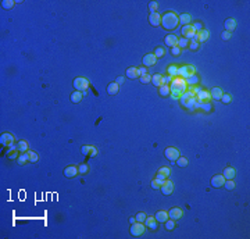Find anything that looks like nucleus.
Returning a JSON list of instances; mask_svg holds the SVG:
<instances>
[{"label":"nucleus","mask_w":250,"mask_h":239,"mask_svg":"<svg viewBox=\"0 0 250 239\" xmlns=\"http://www.w3.org/2000/svg\"><path fill=\"white\" fill-rule=\"evenodd\" d=\"M169 90H171V98L179 99L188 90V85L184 78L175 77V78H172L171 83H169Z\"/></svg>","instance_id":"1"},{"label":"nucleus","mask_w":250,"mask_h":239,"mask_svg":"<svg viewBox=\"0 0 250 239\" xmlns=\"http://www.w3.org/2000/svg\"><path fill=\"white\" fill-rule=\"evenodd\" d=\"M179 24V18L175 13L168 11L164 15H161V25L168 31H172L177 28V25Z\"/></svg>","instance_id":"2"},{"label":"nucleus","mask_w":250,"mask_h":239,"mask_svg":"<svg viewBox=\"0 0 250 239\" xmlns=\"http://www.w3.org/2000/svg\"><path fill=\"white\" fill-rule=\"evenodd\" d=\"M193 74H196V68H195V66H192V64H186V66H182L178 68V75L179 78H184L186 79L188 77L193 75Z\"/></svg>","instance_id":"3"},{"label":"nucleus","mask_w":250,"mask_h":239,"mask_svg":"<svg viewBox=\"0 0 250 239\" xmlns=\"http://www.w3.org/2000/svg\"><path fill=\"white\" fill-rule=\"evenodd\" d=\"M74 88L75 90H79V92H85L86 89L89 88V82L86 78H83V77H78V78L74 79Z\"/></svg>","instance_id":"4"},{"label":"nucleus","mask_w":250,"mask_h":239,"mask_svg":"<svg viewBox=\"0 0 250 239\" xmlns=\"http://www.w3.org/2000/svg\"><path fill=\"white\" fill-rule=\"evenodd\" d=\"M145 229H146V225L143 224V222H135V224H132L131 225V229H129V232H131V235L132 236H140V235L145 232Z\"/></svg>","instance_id":"5"},{"label":"nucleus","mask_w":250,"mask_h":239,"mask_svg":"<svg viewBox=\"0 0 250 239\" xmlns=\"http://www.w3.org/2000/svg\"><path fill=\"white\" fill-rule=\"evenodd\" d=\"M160 190H161V193L165 196L172 195V192H174V183H172V181L165 179L164 183H161V186H160Z\"/></svg>","instance_id":"6"},{"label":"nucleus","mask_w":250,"mask_h":239,"mask_svg":"<svg viewBox=\"0 0 250 239\" xmlns=\"http://www.w3.org/2000/svg\"><path fill=\"white\" fill-rule=\"evenodd\" d=\"M182 35L184 36L182 38H185V39H188V40H192L195 38V35H196V31H195V28H193V25H186V27H182Z\"/></svg>","instance_id":"7"},{"label":"nucleus","mask_w":250,"mask_h":239,"mask_svg":"<svg viewBox=\"0 0 250 239\" xmlns=\"http://www.w3.org/2000/svg\"><path fill=\"white\" fill-rule=\"evenodd\" d=\"M164 154H165V157L168 159L169 161H175L179 157V150L178 149H175V147H167V149L164 150Z\"/></svg>","instance_id":"8"},{"label":"nucleus","mask_w":250,"mask_h":239,"mask_svg":"<svg viewBox=\"0 0 250 239\" xmlns=\"http://www.w3.org/2000/svg\"><path fill=\"white\" fill-rule=\"evenodd\" d=\"M0 143L6 147H13L14 146V136L10 134H3L0 136Z\"/></svg>","instance_id":"9"},{"label":"nucleus","mask_w":250,"mask_h":239,"mask_svg":"<svg viewBox=\"0 0 250 239\" xmlns=\"http://www.w3.org/2000/svg\"><path fill=\"white\" fill-rule=\"evenodd\" d=\"M125 77L129 79H136L140 77V71L138 67H129V68L125 71Z\"/></svg>","instance_id":"10"},{"label":"nucleus","mask_w":250,"mask_h":239,"mask_svg":"<svg viewBox=\"0 0 250 239\" xmlns=\"http://www.w3.org/2000/svg\"><path fill=\"white\" fill-rule=\"evenodd\" d=\"M76 175H78V167L68 166L64 168V177H65V178H75Z\"/></svg>","instance_id":"11"},{"label":"nucleus","mask_w":250,"mask_h":239,"mask_svg":"<svg viewBox=\"0 0 250 239\" xmlns=\"http://www.w3.org/2000/svg\"><path fill=\"white\" fill-rule=\"evenodd\" d=\"M156 61H157V59H156V56L153 53H149V54H146L145 57H143V60H142V64L146 67H152V66H154L156 64Z\"/></svg>","instance_id":"12"},{"label":"nucleus","mask_w":250,"mask_h":239,"mask_svg":"<svg viewBox=\"0 0 250 239\" xmlns=\"http://www.w3.org/2000/svg\"><path fill=\"white\" fill-rule=\"evenodd\" d=\"M149 22L152 27H160L161 25V15L159 13H153L149 15Z\"/></svg>","instance_id":"13"},{"label":"nucleus","mask_w":250,"mask_h":239,"mask_svg":"<svg viewBox=\"0 0 250 239\" xmlns=\"http://www.w3.org/2000/svg\"><path fill=\"white\" fill-rule=\"evenodd\" d=\"M236 25H238V22H236L235 18H228V20H225L224 22V27H225V31L227 32H232L236 29Z\"/></svg>","instance_id":"14"},{"label":"nucleus","mask_w":250,"mask_h":239,"mask_svg":"<svg viewBox=\"0 0 250 239\" xmlns=\"http://www.w3.org/2000/svg\"><path fill=\"white\" fill-rule=\"evenodd\" d=\"M182 215H184V213H182V210L179 207H172L168 213V217L172 220H181Z\"/></svg>","instance_id":"15"},{"label":"nucleus","mask_w":250,"mask_h":239,"mask_svg":"<svg viewBox=\"0 0 250 239\" xmlns=\"http://www.w3.org/2000/svg\"><path fill=\"white\" fill-rule=\"evenodd\" d=\"M224 182H225V178H224L222 175H214L213 178H211V186H214V188L224 186Z\"/></svg>","instance_id":"16"},{"label":"nucleus","mask_w":250,"mask_h":239,"mask_svg":"<svg viewBox=\"0 0 250 239\" xmlns=\"http://www.w3.org/2000/svg\"><path fill=\"white\" fill-rule=\"evenodd\" d=\"M210 99H211L210 92H207V90H201V92H199L196 95V102H199V103L210 102Z\"/></svg>","instance_id":"17"},{"label":"nucleus","mask_w":250,"mask_h":239,"mask_svg":"<svg viewBox=\"0 0 250 239\" xmlns=\"http://www.w3.org/2000/svg\"><path fill=\"white\" fill-rule=\"evenodd\" d=\"M235 175H236L235 168H232V167H225V170H224V173H222V177L225 178V181L233 179V178H235Z\"/></svg>","instance_id":"18"},{"label":"nucleus","mask_w":250,"mask_h":239,"mask_svg":"<svg viewBox=\"0 0 250 239\" xmlns=\"http://www.w3.org/2000/svg\"><path fill=\"white\" fill-rule=\"evenodd\" d=\"M164 43L168 47H174V46H177V43H178V38L175 36V35H167L164 39Z\"/></svg>","instance_id":"19"},{"label":"nucleus","mask_w":250,"mask_h":239,"mask_svg":"<svg viewBox=\"0 0 250 239\" xmlns=\"http://www.w3.org/2000/svg\"><path fill=\"white\" fill-rule=\"evenodd\" d=\"M157 220L154 218V217H146V220H145V225L149 229H152V231H156L157 229Z\"/></svg>","instance_id":"20"},{"label":"nucleus","mask_w":250,"mask_h":239,"mask_svg":"<svg viewBox=\"0 0 250 239\" xmlns=\"http://www.w3.org/2000/svg\"><path fill=\"white\" fill-rule=\"evenodd\" d=\"M193 96H196V95H195V93L192 92V90H189V89H188L186 92H185L184 95H182L181 98H179V100H181V104L185 107V106H186V103H188V100L190 99V98H193Z\"/></svg>","instance_id":"21"},{"label":"nucleus","mask_w":250,"mask_h":239,"mask_svg":"<svg viewBox=\"0 0 250 239\" xmlns=\"http://www.w3.org/2000/svg\"><path fill=\"white\" fill-rule=\"evenodd\" d=\"M196 36H197V42H199V43H201V42H207L210 34H208L207 29H204V28H203L200 32H196Z\"/></svg>","instance_id":"22"},{"label":"nucleus","mask_w":250,"mask_h":239,"mask_svg":"<svg viewBox=\"0 0 250 239\" xmlns=\"http://www.w3.org/2000/svg\"><path fill=\"white\" fill-rule=\"evenodd\" d=\"M118 89H120V85L118 83H115V82H110L107 85V93L110 96H114V95H117L118 93Z\"/></svg>","instance_id":"23"},{"label":"nucleus","mask_w":250,"mask_h":239,"mask_svg":"<svg viewBox=\"0 0 250 239\" xmlns=\"http://www.w3.org/2000/svg\"><path fill=\"white\" fill-rule=\"evenodd\" d=\"M15 149H17L20 153H27L28 150V142L27 141H18L17 145H15Z\"/></svg>","instance_id":"24"},{"label":"nucleus","mask_w":250,"mask_h":239,"mask_svg":"<svg viewBox=\"0 0 250 239\" xmlns=\"http://www.w3.org/2000/svg\"><path fill=\"white\" fill-rule=\"evenodd\" d=\"M178 18H179V22H181L182 27H186V25L192 24V17L189 14H181Z\"/></svg>","instance_id":"25"},{"label":"nucleus","mask_w":250,"mask_h":239,"mask_svg":"<svg viewBox=\"0 0 250 239\" xmlns=\"http://www.w3.org/2000/svg\"><path fill=\"white\" fill-rule=\"evenodd\" d=\"M199 75H196V74H193V75H190V77H188L186 79H185V82H186V85L188 86H195V85H197L199 83Z\"/></svg>","instance_id":"26"},{"label":"nucleus","mask_w":250,"mask_h":239,"mask_svg":"<svg viewBox=\"0 0 250 239\" xmlns=\"http://www.w3.org/2000/svg\"><path fill=\"white\" fill-rule=\"evenodd\" d=\"M154 218L157 220V222H165L168 220V213L167 211H157Z\"/></svg>","instance_id":"27"},{"label":"nucleus","mask_w":250,"mask_h":239,"mask_svg":"<svg viewBox=\"0 0 250 239\" xmlns=\"http://www.w3.org/2000/svg\"><path fill=\"white\" fill-rule=\"evenodd\" d=\"M28 161H29V154H28V151H27V153H21L20 156H18V159H17L18 166H25Z\"/></svg>","instance_id":"28"},{"label":"nucleus","mask_w":250,"mask_h":239,"mask_svg":"<svg viewBox=\"0 0 250 239\" xmlns=\"http://www.w3.org/2000/svg\"><path fill=\"white\" fill-rule=\"evenodd\" d=\"M210 96H211V99H214V100H221L222 90H221L220 88H213V90L210 92Z\"/></svg>","instance_id":"29"},{"label":"nucleus","mask_w":250,"mask_h":239,"mask_svg":"<svg viewBox=\"0 0 250 239\" xmlns=\"http://www.w3.org/2000/svg\"><path fill=\"white\" fill-rule=\"evenodd\" d=\"M70 99H71L72 103H81V100L83 99V95H82V92H79V90H75Z\"/></svg>","instance_id":"30"},{"label":"nucleus","mask_w":250,"mask_h":239,"mask_svg":"<svg viewBox=\"0 0 250 239\" xmlns=\"http://www.w3.org/2000/svg\"><path fill=\"white\" fill-rule=\"evenodd\" d=\"M159 93L163 96V98H167V96L171 95V90H169V85H161L159 88Z\"/></svg>","instance_id":"31"},{"label":"nucleus","mask_w":250,"mask_h":239,"mask_svg":"<svg viewBox=\"0 0 250 239\" xmlns=\"http://www.w3.org/2000/svg\"><path fill=\"white\" fill-rule=\"evenodd\" d=\"M161 78H163L161 74H154V75H152V83L154 86H157V88H160V86L163 85V83H161Z\"/></svg>","instance_id":"32"},{"label":"nucleus","mask_w":250,"mask_h":239,"mask_svg":"<svg viewBox=\"0 0 250 239\" xmlns=\"http://www.w3.org/2000/svg\"><path fill=\"white\" fill-rule=\"evenodd\" d=\"M178 68H179V67H177V66H174V64H172V66L168 67L167 72H168V75L171 77V78H175V77L178 75Z\"/></svg>","instance_id":"33"},{"label":"nucleus","mask_w":250,"mask_h":239,"mask_svg":"<svg viewBox=\"0 0 250 239\" xmlns=\"http://www.w3.org/2000/svg\"><path fill=\"white\" fill-rule=\"evenodd\" d=\"M189 111H193L195 110V107H196V96H193V98H190L188 100V103H186V106H185Z\"/></svg>","instance_id":"34"},{"label":"nucleus","mask_w":250,"mask_h":239,"mask_svg":"<svg viewBox=\"0 0 250 239\" xmlns=\"http://www.w3.org/2000/svg\"><path fill=\"white\" fill-rule=\"evenodd\" d=\"M156 56V59H163V57L165 56V50H164V47H161V46H159V47H156L154 49V53H153Z\"/></svg>","instance_id":"35"},{"label":"nucleus","mask_w":250,"mask_h":239,"mask_svg":"<svg viewBox=\"0 0 250 239\" xmlns=\"http://www.w3.org/2000/svg\"><path fill=\"white\" fill-rule=\"evenodd\" d=\"M15 3L17 2H14V0H3L2 6H3V8H6V10H11V8L14 7Z\"/></svg>","instance_id":"36"},{"label":"nucleus","mask_w":250,"mask_h":239,"mask_svg":"<svg viewBox=\"0 0 250 239\" xmlns=\"http://www.w3.org/2000/svg\"><path fill=\"white\" fill-rule=\"evenodd\" d=\"M177 46H178L181 50H182V49H185V47H188V46H189V40H188V39H185V38H181V39H178Z\"/></svg>","instance_id":"37"},{"label":"nucleus","mask_w":250,"mask_h":239,"mask_svg":"<svg viewBox=\"0 0 250 239\" xmlns=\"http://www.w3.org/2000/svg\"><path fill=\"white\" fill-rule=\"evenodd\" d=\"M175 161H177V166L178 167H182V168L188 166V159H186V157H181V156H179Z\"/></svg>","instance_id":"38"},{"label":"nucleus","mask_w":250,"mask_h":239,"mask_svg":"<svg viewBox=\"0 0 250 239\" xmlns=\"http://www.w3.org/2000/svg\"><path fill=\"white\" fill-rule=\"evenodd\" d=\"M139 79H140V82H142V83H149V82H152V75H150L149 72L142 74V75L139 77Z\"/></svg>","instance_id":"39"},{"label":"nucleus","mask_w":250,"mask_h":239,"mask_svg":"<svg viewBox=\"0 0 250 239\" xmlns=\"http://www.w3.org/2000/svg\"><path fill=\"white\" fill-rule=\"evenodd\" d=\"M10 151H8V154H7V157L10 160H13V159H18V153H17V149H15V146H13V147H10Z\"/></svg>","instance_id":"40"},{"label":"nucleus","mask_w":250,"mask_h":239,"mask_svg":"<svg viewBox=\"0 0 250 239\" xmlns=\"http://www.w3.org/2000/svg\"><path fill=\"white\" fill-rule=\"evenodd\" d=\"M28 154H29V161H31V163H36V161L39 160V156H38L36 151H34V150H28Z\"/></svg>","instance_id":"41"},{"label":"nucleus","mask_w":250,"mask_h":239,"mask_svg":"<svg viewBox=\"0 0 250 239\" xmlns=\"http://www.w3.org/2000/svg\"><path fill=\"white\" fill-rule=\"evenodd\" d=\"M164 224H165V229H167V231H172V229L175 228V220H172V218L171 220H167Z\"/></svg>","instance_id":"42"},{"label":"nucleus","mask_w":250,"mask_h":239,"mask_svg":"<svg viewBox=\"0 0 250 239\" xmlns=\"http://www.w3.org/2000/svg\"><path fill=\"white\" fill-rule=\"evenodd\" d=\"M159 173H161L165 177V178H168V177L171 175V168H169V167H160Z\"/></svg>","instance_id":"43"},{"label":"nucleus","mask_w":250,"mask_h":239,"mask_svg":"<svg viewBox=\"0 0 250 239\" xmlns=\"http://www.w3.org/2000/svg\"><path fill=\"white\" fill-rule=\"evenodd\" d=\"M200 109L203 110L204 113H210L213 107H211V103H210V102H203V103L200 104Z\"/></svg>","instance_id":"44"},{"label":"nucleus","mask_w":250,"mask_h":239,"mask_svg":"<svg viewBox=\"0 0 250 239\" xmlns=\"http://www.w3.org/2000/svg\"><path fill=\"white\" fill-rule=\"evenodd\" d=\"M231 100H232V96H231L229 93H222V96H221V102H222L224 104L231 103Z\"/></svg>","instance_id":"45"},{"label":"nucleus","mask_w":250,"mask_h":239,"mask_svg":"<svg viewBox=\"0 0 250 239\" xmlns=\"http://www.w3.org/2000/svg\"><path fill=\"white\" fill-rule=\"evenodd\" d=\"M157 8H159V3H157V2H150V3H149L150 14H153V13H157Z\"/></svg>","instance_id":"46"},{"label":"nucleus","mask_w":250,"mask_h":239,"mask_svg":"<svg viewBox=\"0 0 250 239\" xmlns=\"http://www.w3.org/2000/svg\"><path fill=\"white\" fill-rule=\"evenodd\" d=\"M189 49L190 50H199V47H200V43L196 40H189Z\"/></svg>","instance_id":"47"},{"label":"nucleus","mask_w":250,"mask_h":239,"mask_svg":"<svg viewBox=\"0 0 250 239\" xmlns=\"http://www.w3.org/2000/svg\"><path fill=\"white\" fill-rule=\"evenodd\" d=\"M224 185H225V189H228V190H232L233 188H235V182H233V179H228V181H225L224 182Z\"/></svg>","instance_id":"48"},{"label":"nucleus","mask_w":250,"mask_h":239,"mask_svg":"<svg viewBox=\"0 0 250 239\" xmlns=\"http://www.w3.org/2000/svg\"><path fill=\"white\" fill-rule=\"evenodd\" d=\"M89 171V167L86 166V164H79V167H78V173L81 174V175H83V174H86Z\"/></svg>","instance_id":"49"},{"label":"nucleus","mask_w":250,"mask_h":239,"mask_svg":"<svg viewBox=\"0 0 250 239\" xmlns=\"http://www.w3.org/2000/svg\"><path fill=\"white\" fill-rule=\"evenodd\" d=\"M135 218H136V221H138V222H145V220H146V214H145V213H138V214L135 215Z\"/></svg>","instance_id":"50"},{"label":"nucleus","mask_w":250,"mask_h":239,"mask_svg":"<svg viewBox=\"0 0 250 239\" xmlns=\"http://www.w3.org/2000/svg\"><path fill=\"white\" fill-rule=\"evenodd\" d=\"M171 81H172V78L169 75H163L161 83H163V85H169V83H171Z\"/></svg>","instance_id":"51"},{"label":"nucleus","mask_w":250,"mask_h":239,"mask_svg":"<svg viewBox=\"0 0 250 239\" xmlns=\"http://www.w3.org/2000/svg\"><path fill=\"white\" fill-rule=\"evenodd\" d=\"M89 151H91V146H82L81 147V153L83 154V156H89Z\"/></svg>","instance_id":"52"},{"label":"nucleus","mask_w":250,"mask_h":239,"mask_svg":"<svg viewBox=\"0 0 250 239\" xmlns=\"http://www.w3.org/2000/svg\"><path fill=\"white\" fill-rule=\"evenodd\" d=\"M150 185H152V188H153V189H156V190H157V189H160V186H161V183H160L157 179H153Z\"/></svg>","instance_id":"53"},{"label":"nucleus","mask_w":250,"mask_h":239,"mask_svg":"<svg viewBox=\"0 0 250 239\" xmlns=\"http://www.w3.org/2000/svg\"><path fill=\"white\" fill-rule=\"evenodd\" d=\"M156 179H157V181H159V182H160V183H164V181H165L167 178H165V177H164V175H163V174H161V173H157V175H156Z\"/></svg>","instance_id":"54"},{"label":"nucleus","mask_w":250,"mask_h":239,"mask_svg":"<svg viewBox=\"0 0 250 239\" xmlns=\"http://www.w3.org/2000/svg\"><path fill=\"white\" fill-rule=\"evenodd\" d=\"M171 53L174 54V56H179V54H181V49H179L178 46H174V47H171Z\"/></svg>","instance_id":"55"},{"label":"nucleus","mask_w":250,"mask_h":239,"mask_svg":"<svg viewBox=\"0 0 250 239\" xmlns=\"http://www.w3.org/2000/svg\"><path fill=\"white\" fill-rule=\"evenodd\" d=\"M221 38H222L224 40H229V39H231V32H227V31H224L222 34H221Z\"/></svg>","instance_id":"56"},{"label":"nucleus","mask_w":250,"mask_h":239,"mask_svg":"<svg viewBox=\"0 0 250 239\" xmlns=\"http://www.w3.org/2000/svg\"><path fill=\"white\" fill-rule=\"evenodd\" d=\"M192 25H193V28L196 32H200L201 29H203V25H201L200 22H195V24H192Z\"/></svg>","instance_id":"57"},{"label":"nucleus","mask_w":250,"mask_h":239,"mask_svg":"<svg viewBox=\"0 0 250 239\" xmlns=\"http://www.w3.org/2000/svg\"><path fill=\"white\" fill-rule=\"evenodd\" d=\"M89 156L91 157H96L97 156V150H96L95 146H91V151H89Z\"/></svg>","instance_id":"58"},{"label":"nucleus","mask_w":250,"mask_h":239,"mask_svg":"<svg viewBox=\"0 0 250 239\" xmlns=\"http://www.w3.org/2000/svg\"><path fill=\"white\" fill-rule=\"evenodd\" d=\"M115 83H118V85H122V83H124V77H118V78L115 79Z\"/></svg>","instance_id":"59"},{"label":"nucleus","mask_w":250,"mask_h":239,"mask_svg":"<svg viewBox=\"0 0 250 239\" xmlns=\"http://www.w3.org/2000/svg\"><path fill=\"white\" fill-rule=\"evenodd\" d=\"M139 71H140V75H142V74H147V68H146L145 66H143V67H140V68H139Z\"/></svg>","instance_id":"60"},{"label":"nucleus","mask_w":250,"mask_h":239,"mask_svg":"<svg viewBox=\"0 0 250 239\" xmlns=\"http://www.w3.org/2000/svg\"><path fill=\"white\" fill-rule=\"evenodd\" d=\"M129 222H131V225L135 224V222H136V218H135V217H129Z\"/></svg>","instance_id":"61"}]
</instances>
